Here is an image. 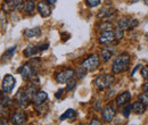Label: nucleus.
I'll use <instances>...</instances> for the list:
<instances>
[{
  "instance_id": "nucleus-1",
  "label": "nucleus",
  "mask_w": 148,
  "mask_h": 125,
  "mask_svg": "<svg viewBox=\"0 0 148 125\" xmlns=\"http://www.w3.org/2000/svg\"><path fill=\"white\" fill-rule=\"evenodd\" d=\"M129 65H130V55L127 53H123V54L119 55L113 64H112V72L114 74H121L123 72H127L129 70Z\"/></svg>"
},
{
  "instance_id": "nucleus-2",
  "label": "nucleus",
  "mask_w": 148,
  "mask_h": 125,
  "mask_svg": "<svg viewBox=\"0 0 148 125\" xmlns=\"http://www.w3.org/2000/svg\"><path fill=\"white\" fill-rule=\"evenodd\" d=\"M115 77L111 74H100L95 80V87L98 90H105L114 83Z\"/></svg>"
},
{
  "instance_id": "nucleus-3",
  "label": "nucleus",
  "mask_w": 148,
  "mask_h": 125,
  "mask_svg": "<svg viewBox=\"0 0 148 125\" xmlns=\"http://www.w3.org/2000/svg\"><path fill=\"white\" fill-rule=\"evenodd\" d=\"M15 84H16V80L13 75L10 74H7L3 80H2V83H1V91L2 93H10L14 88H15Z\"/></svg>"
},
{
  "instance_id": "nucleus-4",
  "label": "nucleus",
  "mask_w": 148,
  "mask_h": 125,
  "mask_svg": "<svg viewBox=\"0 0 148 125\" xmlns=\"http://www.w3.org/2000/svg\"><path fill=\"white\" fill-rule=\"evenodd\" d=\"M14 100L16 101V105H17L19 108H22V109L26 108L30 105V102H31L30 98L26 96L24 89L18 90V92H17V93L15 94V97H14Z\"/></svg>"
},
{
  "instance_id": "nucleus-5",
  "label": "nucleus",
  "mask_w": 148,
  "mask_h": 125,
  "mask_svg": "<svg viewBox=\"0 0 148 125\" xmlns=\"http://www.w3.org/2000/svg\"><path fill=\"white\" fill-rule=\"evenodd\" d=\"M81 66H82L84 70H87V71H93V70H96V68L99 66V57H98L97 55H91V56H89L88 58H86V59L82 61Z\"/></svg>"
},
{
  "instance_id": "nucleus-6",
  "label": "nucleus",
  "mask_w": 148,
  "mask_h": 125,
  "mask_svg": "<svg viewBox=\"0 0 148 125\" xmlns=\"http://www.w3.org/2000/svg\"><path fill=\"white\" fill-rule=\"evenodd\" d=\"M116 115V109L113 104H107L105 108L101 110V117L106 123H111Z\"/></svg>"
},
{
  "instance_id": "nucleus-7",
  "label": "nucleus",
  "mask_w": 148,
  "mask_h": 125,
  "mask_svg": "<svg viewBox=\"0 0 148 125\" xmlns=\"http://www.w3.org/2000/svg\"><path fill=\"white\" fill-rule=\"evenodd\" d=\"M73 77H74V71L72 68L63 70V71L58 72L56 74V81L58 83H67Z\"/></svg>"
},
{
  "instance_id": "nucleus-8",
  "label": "nucleus",
  "mask_w": 148,
  "mask_h": 125,
  "mask_svg": "<svg viewBox=\"0 0 148 125\" xmlns=\"http://www.w3.org/2000/svg\"><path fill=\"white\" fill-rule=\"evenodd\" d=\"M23 2V0H3L2 2V12L3 13H10L18 8V6Z\"/></svg>"
},
{
  "instance_id": "nucleus-9",
  "label": "nucleus",
  "mask_w": 148,
  "mask_h": 125,
  "mask_svg": "<svg viewBox=\"0 0 148 125\" xmlns=\"http://www.w3.org/2000/svg\"><path fill=\"white\" fill-rule=\"evenodd\" d=\"M37 9H38V12H39V14H40L41 17H48V16H50V14H51L50 3H48V2L45 1V0L38 2Z\"/></svg>"
},
{
  "instance_id": "nucleus-10",
  "label": "nucleus",
  "mask_w": 148,
  "mask_h": 125,
  "mask_svg": "<svg viewBox=\"0 0 148 125\" xmlns=\"http://www.w3.org/2000/svg\"><path fill=\"white\" fill-rule=\"evenodd\" d=\"M130 100H131V93H130L129 91H125V92L120 93V94L116 97L115 102H116V106H117V107L122 108V107H124L125 105H128L130 102Z\"/></svg>"
},
{
  "instance_id": "nucleus-11",
  "label": "nucleus",
  "mask_w": 148,
  "mask_h": 125,
  "mask_svg": "<svg viewBox=\"0 0 148 125\" xmlns=\"http://www.w3.org/2000/svg\"><path fill=\"white\" fill-rule=\"evenodd\" d=\"M115 36H114V31H103L101 34L99 36L98 42L100 44H110L114 41Z\"/></svg>"
},
{
  "instance_id": "nucleus-12",
  "label": "nucleus",
  "mask_w": 148,
  "mask_h": 125,
  "mask_svg": "<svg viewBox=\"0 0 148 125\" xmlns=\"http://www.w3.org/2000/svg\"><path fill=\"white\" fill-rule=\"evenodd\" d=\"M27 121V116L24 111H16L13 114L12 118H10V122L12 124H15V125H22L24 123H26Z\"/></svg>"
},
{
  "instance_id": "nucleus-13",
  "label": "nucleus",
  "mask_w": 148,
  "mask_h": 125,
  "mask_svg": "<svg viewBox=\"0 0 148 125\" xmlns=\"http://www.w3.org/2000/svg\"><path fill=\"white\" fill-rule=\"evenodd\" d=\"M24 91H25L26 96L30 98V100L32 101V100H33V98L36 97V94H37L40 90H39V85H38V83L29 82V84L24 88Z\"/></svg>"
},
{
  "instance_id": "nucleus-14",
  "label": "nucleus",
  "mask_w": 148,
  "mask_h": 125,
  "mask_svg": "<svg viewBox=\"0 0 148 125\" xmlns=\"http://www.w3.org/2000/svg\"><path fill=\"white\" fill-rule=\"evenodd\" d=\"M114 13H115L114 8H112V7H104V8H101V9L98 12L97 18H98V19H105V18L112 16Z\"/></svg>"
},
{
  "instance_id": "nucleus-15",
  "label": "nucleus",
  "mask_w": 148,
  "mask_h": 125,
  "mask_svg": "<svg viewBox=\"0 0 148 125\" xmlns=\"http://www.w3.org/2000/svg\"><path fill=\"white\" fill-rule=\"evenodd\" d=\"M114 54H115V49H113V47H107V48H104V49L101 50L100 57H101L103 61L107 63L112 57H113V55Z\"/></svg>"
},
{
  "instance_id": "nucleus-16",
  "label": "nucleus",
  "mask_w": 148,
  "mask_h": 125,
  "mask_svg": "<svg viewBox=\"0 0 148 125\" xmlns=\"http://www.w3.org/2000/svg\"><path fill=\"white\" fill-rule=\"evenodd\" d=\"M47 99H48V94H47V92L40 90L37 94H36V97L33 98V102H34V105H40V104L45 102Z\"/></svg>"
},
{
  "instance_id": "nucleus-17",
  "label": "nucleus",
  "mask_w": 148,
  "mask_h": 125,
  "mask_svg": "<svg viewBox=\"0 0 148 125\" xmlns=\"http://www.w3.org/2000/svg\"><path fill=\"white\" fill-rule=\"evenodd\" d=\"M24 36L29 39L36 38V36H41V30L40 27H34V29H25L24 30Z\"/></svg>"
},
{
  "instance_id": "nucleus-18",
  "label": "nucleus",
  "mask_w": 148,
  "mask_h": 125,
  "mask_svg": "<svg viewBox=\"0 0 148 125\" xmlns=\"http://www.w3.org/2000/svg\"><path fill=\"white\" fill-rule=\"evenodd\" d=\"M145 110H146V105L144 102H141L140 100L132 104V111L133 113H136V114H143V113H145Z\"/></svg>"
},
{
  "instance_id": "nucleus-19",
  "label": "nucleus",
  "mask_w": 148,
  "mask_h": 125,
  "mask_svg": "<svg viewBox=\"0 0 148 125\" xmlns=\"http://www.w3.org/2000/svg\"><path fill=\"white\" fill-rule=\"evenodd\" d=\"M113 27H114V25H113V23L112 22H108V20H103V22H100L98 25H97V30L98 31H112L113 30Z\"/></svg>"
},
{
  "instance_id": "nucleus-20",
  "label": "nucleus",
  "mask_w": 148,
  "mask_h": 125,
  "mask_svg": "<svg viewBox=\"0 0 148 125\" xmlns=\"http://www.w3.org/2000/svg\"><path fill=\"white\" fill-rule=\"evenodd\" d=\"M40 50L38 49L37 47H34V46H29L27 48H25V50L23 51V54H24V56L25 57H34L36 55L39 53Z\"/></svg>"
},
{
  "instance_id": "nucleus-21",
  "label": "nucleus",
  "mask_w": 148,
  "mask_h": 125,
  "mask_svg": "<svg viewBox=\"0 0 148 125\" xmlns=\"http://www.w3.org/2000/svg\"><path fill=\"white\" fill-rule=\"evenodd\" d=\"M75 116H76V111L74 110V109H67L62 116H60V121H65V120H73V118H75Z\"/></svg>"
},
{
  "instance_id": "nucleus-22",
  "label": "nucleus",
  "mask_w": 148,
  "mask_h": 125,
  "mask_svg": "<svg viewBox=\"0 0 148 125\" xmlns=\"http://www.w3.org/2000/svg\"><path fill=\"white\" fill-rule=\"evenodd\" d=\"M16 46H14V47H10V48H8L3 54H2V60H9L14 54H15V51H16Z\"/></svg>"
},
{
  "instance_id": "nucleus-23",
  "label": "nucleus",
  "mask_w": 148,
  "mask_h": 125,
  "mask_svg": "<svg viewBox=\"0 0 148 125\" xmlns=\"http://www.w3.org/2000/svg\"><path fill=\"white\" fill-rule=\"evenodd\" d=\"M130 18L128 17H123L121 18L119 22H117V26H120L121 29L123 30H129V25H130Z\"/></svg>"
},
{
  "instance_id": "nucleus-24",
  "label": "nucleus",
  "mask_w": 148,
  "mask_h": 125,
  "mask_svg": "<svg viewBox=\"0 0 148 125\" xmlns=\"http://www.w3.org/2000/svg\"><path fill=\"white\" fill-rule=\"evenodd\" d=\"M34 8H36V2H34V0H27V1L25 2V8H24V10H25L27 14H31V13L34 10Z\"/></svg>"
},
{
  "instance_id": "nucleus-25",
  "label": "nucleus",
  "mask_w": 148,
  "mask_h": 125,
  "mask_svg": "<svg viewBox=\"0 0 148 125\" xmlns=\"http://www.w3.org/2000/svg\"><path fill=\"white\" fill-rule=\"evenodd\" d=\"M1 105L5 106V107H12L13 101H12V99H10L9 97L1 94Z\"/></svg>"
},
{
  "instance_id": "nucleus-26",
  "label": "nucleus",
  "mask_w": 148,
  "mask_h": 125,
  "mask_svg": "<svg viewBox=\"0 0 148 125\" xmlns=\"http://www.w3.org/2000/svg\"><path fill=\"white\" fill-rule=\"evenodd\" d=\"M114 36H115V39H116V40L123 39V36H124V30L121 29L120 26L115 27V29H114Z\"/></svg>"
},
{
  "instance_id": "nucleus-27",
  "label": "nucleus",
  "mask_w": 148,
  "mask_h": 125,
  "mask_svg": "<svg viewBox=\"0 0 148 125\" xmlns=\"http://www.w3.org/2000/svg\"><path fill=\"white\" fill-rule=\"evenodd\" d=\"M130 111H132V105H125L124 108H123L122 114H123V116H124V117H129Z\"/></svg>"
},
{
  "instance_id": "nucleus-28",
  "label": "nucleus",
  "mask_w": 148,
  "mask_h": 125,
  "mask_svg": "<svg viewBox=\"0 0 148 125\" xmlns=\"http://www.w3.org/2000/svg\"><path fill=\"white\" fill-rule=\"evenodd\" d=\"M139 100L141 101V102H144L145 105H148V93L147 92H145L144 91V93H141V94H139Z\"/></svg>"
},
{
  "instance_id": "nucleus-29",
  "label": "nucleus",
  "mask_w": 148,
  "mask_h": 125,
  "mask_svg": "<svg viewBox=\"0 0 148 125\" xmlns=\"http://www.w3.org/2000/svg\"><path fill=\"white\" fill-rule=\"evenodd\" d=\"M75 87H76V81H75V80H73V79H71V80L67 82L66 90H67V91H71V90H73Z\"/></svg>"
},
{
  "instance_id": "nucleus-30",
  "label": "nucleus",
  "mask_w": 148,
  "mask_h": 125,
  "mask_svg": "<svg viewBox=\"0 0 148 125\" xmlns=\"http://www.w3.org/2000/svg\"><path fill=\"white\" fill-rule=\"evenodd\" d=\"M87 70H84L82 66L76 71V74H77V79H83L84 77V75H86V73H87Z\"/></svg>"
},
{
  "instance_id": "nucleus-31",
  "label": "nucleus",
  "mask_w": 148,
  "mask_h": 125,
  "mask_svg": "<svg viewBox=\"0 0 148 125\" xmlns=\"http://www.w3.org/2000/svg\"><path fill=\"white\" fill-rule=\"evenodd\" d=\"M86 2L89 7H96L100 3V0H86Z\"/></svg>"
},
{
  "instance_id": "nucleus-32",
  "label": "nucleus",
  "mask_w": 148,
  "mask_h": 125,
  "mask_svg": "<svg viewBox=\"0 0 148 125\" xmlns=\"http://www.w3.org/2000/svg\"><path fill=\"white\" fill-rule=\"evenodd\" d=\"M141 75H143V77H144L146 81H148V65L143 67V70H141Z\"/></svg>"
},
{
  "instance_id": "nucleus-33",
  "label": "nucleus",
  "mask_w": 148,
  "mask_h": 125,
  "mask_svg": "<svg viewBox=\"0 0 148 125\" xmlns=\"http://www.w3.org/2000/svg\"><path fill=\"white\" fill-rule=\"evenodd\" d=\"M138 19H136V18H133V19H131L130 20V25H129V30H133L137 25H138Z\"/></svg>"
},
{
  "instance_id": "nucleus-34",
  "label": "nucleus",
  "mask_w": 148,
  "mask_h": 125,
  "mask_svg": "<svg viewBox=\"0 0 148 125\" xmlns=\"http://www.w3.org/2000/svg\"><path fill=\"white\" fill-rule=\"evenodd\" d=\"M63 92H64V89H59L57 92L55 93V98L56 99H59V98H62V96H63Z\"/></svg>"
},
{
  "instance_id": "nucleus-35",
  "label": "nucleus",
  "mask_w": 148,
  "mask_h": 125,
  "mask_svg": "<svg viewBox=\"0 0 148 125\" xmlns=\"http://www.w3.org/2000/svg\"><path fill=\"white\" fill-rule=\"evenodd\" d=\"M5 24H6V18H5L3 12H2V13H1V29H2V30L5 29Z\"/></svg>"
},
{
  "instance_id": "nucleus-36",
  "label": "nucleus",
  "mask_w": 148,
  "mask_h": 125,
  "mask_svg": "<svg viewBox=\"0 0 148 125\" xmlns=\"http://www.w3.org/2000/svg\"><path fill=\"white\" fill-rule=\"evenodd\" d=\"M48 47H49V43H46V44H43V46H40L39 50H40V51H45V50H47Z\"/></svg>"
},
{
  "instance_id": "nucleus-37",
  "label": "nucleus",
  "mask_w": 148,
  "mask_h": 125,
  "mask_svg": "<svg viewBox=\"0 0 148 125\" xmlns=\"http://www.w3.org/2000/svg\"><path fill=\"white\" fill-rule=\"evenodd\" d=\"M100 106H101V102H100L99 100L97 101V105H96V104H93V108H95L96 110H100Z\"/></svg>"
},
{
  "instance_id": "nucleus-38",
  "label": "nucleus",
  "mask_w": 148,
  "mask_h": 125,
  "mask_svg": "<svg viewBox=\"0 0 148 125\" xmlns=\"http://www.w3.org/2000/svg\"><path fill=\"white\" fill-rule=\"evenodd\" d=\"M89 124H90V125H100V124H101V122H99L98 120H92V121H91Z\"/></svg>"
},
{
  "instance_id": "nucleus-39",
  "label": "nucleus",
  "mask_w": 148,
  "mask_h": 125,
  "mask_svg": "<svg viewBox=\"0 0 148 125\" xmlns=\"http://www.w3.org/2000/svg\"><path fill=\"white\" fill-rule=\"evenodd\" d=\"M143 90H144L145 92H147V93H148V82L144 83V85H143Z\"/></svg>"
},
{
  "instance_id": "nucleus-40",
  "label": "nucleus",
  "mask_w": 148,
  "mask_h": 125,
  "mask_svg": "<svg viewBox=\"0 0 148 125\" xmlns=\"http://www.w3.org/2000/svg\"><path fill=\"white\" fill-rule=\"evenodd\" d=\"M113 93H115V90H110V92H108V94H107L106 97H107V98H110V97L113 96Z\"/></svg>"
},
{
  "instance_id": "nucleus-41",
  "label": "nucleus",
  "mask_w": 148,
  "mask_h": 125,
  "mask_svg": "<svg viewBox=\"0 0 148 125\" xmlns=\"http://www.w3.org/2000/svg\"><path fill=\"white\" fill-rule=\"evenodd\" d=\"M139 66H140V65H137V66L134 67V70H133V71H132V73H131V76H133V75H134V73H136V72H137V70L139 68Z\"/></svg>"
},
{
  "instance_id": "nucleus-42",
  "label": "nucleus",
  "mask_w": 148,
  "mask_h": 125,
  "mask_svg": "<svg viewBox=\"0 0 148 125\" xmlns=\"http://www.w3.org/2000/svg\"><path fill=\"white\" fill-rule=\"evenodd\" d=\"M45 1H47L48 3H50V5H54V3H56V1L57 0H45Z\"/></svg>"
},
{
  "instance_id": "nucleus-43",
  "label": "nucleus",
  "mask_w": 148,
  "mask_h": 125,
  "mask_svg": "<svg viewBox=\"0 0 148 125\" xmlns=\"http://www.w3.org/2000/svg\"><path fill=\"white\" fill-rule=\"evenodd\" d=\"M129 1L131 2V3H136V2H138L139 0H129Z\"/></svg>"
},
{
  "instance_id": "nucleus-44",
  "label": "nucleus",
  "mask_w": 148,
  "mask_h": 125,
  "mask_svg": "<svg viewBox=\"0 0 148 125\" xmlns=\"http://www.w3.org/2000/svg\"><path fill=\"white\" fill-rule=\"evenodd\" d=\"M144 2H145V3H146V5L148 6V0H144Z\"/></svg>"
}]
</instances>
